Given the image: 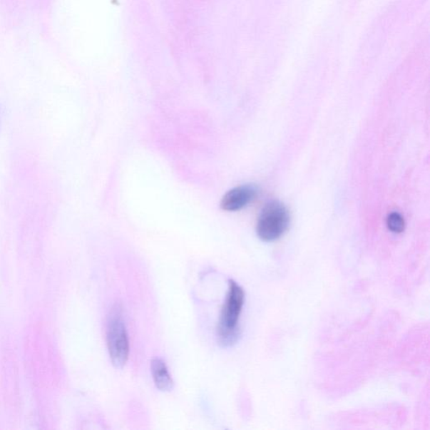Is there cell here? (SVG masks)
<instances>
[{
  "mask_svg": "<svg viewBox=\"0 0 430 430\" xmlns=\"http://www.w3.org/2000/svg\"><path fill=\"white\" fill-rule=\"evenodd\" d=\"M258 188L253 184H245L230 189L222 198L221 209L227 212L242 210L256 200Z\"/></svg>",
  "mask_w": 430,
  "mask_h": 430,
  "instance_id": "4",
  "label": "cell"
},
{
  "mask_svg": "<svg viewBox=\"0 0 430 430\" xmlns=\"http://www.w3.org/2000/svg\"><path fill=\"white\" fill-rule=\"evenodd\" d=\"M245 297L243 288L237 282L230 280L216 329L217 342L221 347H231L239 342L242 334L239 320L245 304Z\"/></svg>",
  "mask_w": 430,
  "mask_h": 430,
  "instance_id": "1",
  "label": "cell"
},
{
  "mask_svg": "<svg viewBox=\"0 0 430 430\" xmlns=\"http://www.w3.org/2000/svg\"><path fill=\"white\" fill-rule=\"evenodd\" d=\"M151 375L157 389L162 391H172L174 382L166 363L160 358H154L150 362Z\"/></svg>",
  "mask_w": 430,
  "mask_h": 430,
  "instance_id": "5",
  "label": "cell"
},
{
  "mask_svg": "<svg viewBox=\"0 0 430 430\" xmlns=\"http://www.w3.org/2000/svg\"><path fill=\"white\" fill-rule=\"evenodd\" d=\"M387 225L389 229L394 233H401L405 229V221L403 216L399 214V213H391L387 217Z\"/></svg>",
  "mask_w": 430,
  "mask_h": 430,
  "instance_id": "6",
  "label": "cell"
},
{
  "mask_svg": "<svg viewBox=\"0 0 430 430\" xmlns=\"http://www.w3.org/2000/svg\"><path fill=\"white\" fill-rule=\"evenodd\" d=\"M290 215L287 207L278 201L268 203L263 208L257 224L258 237L266 242L280 239L290 227Z\"/></svg>",
  "mask_w": 430,
  "mask_h": 430,
  "instance_id": "3",
  "label": "cell"
},
{
  "mask_svg": "<svg viewBox=\"0 0 430 430\" xmlns=\"http://www.w3.org/2000/svg\"><path fill=\"white\" fill-rule=\"evenodd\" d=\"M106 339L108 355L113 366L122 369L129 359L130 344L120 304H116L108 313L106 325Z\"/></svg>",
  "mask_w": 430,
  "mask_h": 430,
  "instance_id": "2",
  "label": "cell"
}]
</instances>
